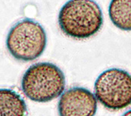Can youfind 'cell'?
<instances>
[{"instance_id":"obj_7","label":"cell","mask_w":131,"mask_h":116,"mask_svg":"<svg viewBox=\"0 0 131 116\" xmlns=\"http://www.w3.org/2000/svg\"><path fill=\"white\" fill-rule=\"evenodd\" d=\"M109 16L117 28L131 31V0H112Z\"/></svg>"},{"instance_id":"obj_5","label":"cell","mask_w":131,"mask_h":116,"mask_svg":"<svg viewBox=\"0 0 131 116\" xmlns=\"http://www.w3.org/2000/svg\"><path fill=\"white\" fill-rule=\"evenodd\" d=\"M97 109V100L89 90L73 87L61 95L58 111L59 116H94Z\"/></svg>"},{"instance_id":"obj_1","label":"cell","mask_w":131,"mask_h":116,"mask_svg":"<svg viewBox=\"0 0 131 116\" xmlns=\"http://www.w3.org/2000/svg\"><path fill=\"white\" fill-rule=\"evenodd\" d=\"M58 21L65 35L82 40L96 35L103 26V18L95 1L69 0L61 7Z\"/></svg>"},{"instance_id":"obj_3","label":"cell","mask_w":131,"mask_h":116,"mask_svg":"<svg viewBox=\"0 0 131 116\" xmlns=\"http://www.w3.org/2000/svg\"><path fill=\"white\" fill-rule=\"evenodd\" d=\"M47 41L46 31L39 23L23 19L10 29L6 38V47L15 59L31 61L43 54Z\"/></svg>"},{"instance_id":"obj_6","label":"cell","mask_w":131,"mask_h":116,"mask_svg":"<svg viewBox=\"0 0 131 116\" xmlns=\"http://www.w3.org/2000/svg\"><path fill=\"white\" fill-rule=\"evenodd\" d=\"M25 100L15 91L0 88V116H26Z\"/></svg>"},{"instance_id":"obj_2","label":"cell","mask_w":131,"mask_h":116,"mask_svg":"<svg viewBox=\"0 0 131 116\" xmlns=\"http://www.w3.org/2000/svg\"><path fill=\"white\" fill-rule=\"evenodd\" d=\"M21 88L25 96L37 103H47L59 97L65 88V77L50 62L32 65L24 73Z\"/></svg>"},{"instance_id":"obj_8","label":"cell","mask_w":131,"mask_h":116,"mask_svg":"<svg viewBox=\"0 0 131 116\" xmlns=\"http://www.w3.org/2000/svg\"><path fill=\"white\" fill-rule=\"evenodd\" d=\"M122 116H131V109L130 110H128L127 112H126Z\"/></svg>"},{"instance_id":"obj_4","label":"cell","mask_w":131,"mask_h":116,"mask_svg":"<svg viewBox=\"0 0 131 116\" xmlns=\"http://www.w3.org/2000/svg\"><path fill=\"white\" fill-rule=\"evenodd\" d=\"M97 100L110 110L117 111L131 105V75L124 70H104L94 82Z\"/></svg>"}]
</instances>
